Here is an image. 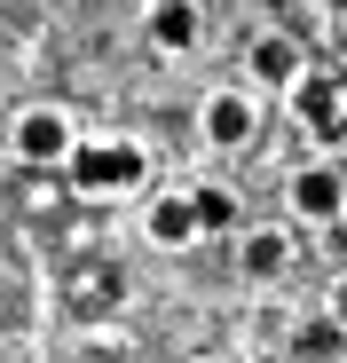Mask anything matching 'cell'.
Here are the masks:
<instances>
[{
    "label": "cell",
    "mask_w": 347,
    "mask_h": 363,
    "mask_svg": "<svg viewBox=\"0 0 347 363\" xmlns=\"http://www.w3.org/2000/svg\"><path fill=\"white\" fill-rule=\"evenodd\" d=\"M300 72H308V55L284 40V32H261V40H253V79H261V87H292Z\"/></svg>",
    "instance_id": "7"
},
{
    "label": "cell",
    "mask_w": 347,
    "mask_h": 363,
    "mask_svg": "<svg viewBox=\"0 0 347 363\" xmlns=\"http://www.w3.org/2000/svg\"><path fill=\"white\" fill-rule=\"evenodd\" d=\"M331 324H339V332H347V277H339V284H331Z\"/></svg>",
    "instance_id": "11"
},
{
    "label": "cell",
    "mask_w": 347,
    "mask_h": 363,
    "mask_svg": "<svg viewBox=\"0 0 347 363\" xmlns=\"http://www.w3.org/2000/svg\"><path fill=\"white\" fill-rule=\"evenodd\" d=\"M64 166H72V182H79L87 198H119V190L142 182L150 158H142V143H87V150H72Z\"/></svg>",
    "instance_id": "1"
},
{
    "label": "cell",
    "mask_w": 347,
    "mask_h": 363,
    "mask_svg": "<svg viewBox=\"0 0 347 363\" xmlns=\"http://www.w3.org/2000/svg\"><path fill=\"white\" fill-rule=\"evenodd\" d=\"M284 95H292V118L308 127V143H316V150H339V143H347V95H339L324 72H300Z\"/></svg>",
    "instance_id": "2"
},
{
    "label": "cell",
    "mask_w": 347,
    "mask_h": 363,
    "mask_svg": "<svg viewBox=\"0 0 347 363\" xmlns=\"http://www.w3.org/2000/svg\"><path fill=\"white\" fill-rule=\"evenodd\" d=\"M16 158L64 166V158H72V118H64V111H24V118H16Z\"/></svg>",
    "instance_id": "4"
},
{
    "label": "cell",
    "mask_w": 347,
    "mask_h": 363,
    "mask_svg": "<svg viewBox=\"0 0 347 363\" xmlns=\"http://www.w3.org/2000/svg\"><path fill=\"white\" fill-rule=\"evenodd\" d=\"M284 261H292V237L284 229H253L245 237V277H284Z\"/></svg>",
    "instance_id": "9"
},
{
    "label": "cell",
    "mask_w": 347,
    "mask_h": 363,
    "mask_svg": "<svg viewBox=\"0 0 347 363\" xmlns=\"http://www.w3.org/2000/svg\"><path fill=\"white\" fill-rule=\"evenodd\" d=\"M142 229H150V245L182 253L190 237L205 229V213H198V198H190V190H166V198H150V221H142Z\"/></svg>",
    "instance_id": "6"
},
{
    "label": "cell",
    "mask_w": 347,
    "mask_h": 363,
    "mask_svg": "<svg viewBox=\"0 0 347 363\" xmlns=\"http://www.w3.org/2000/svg\"><path fill=\"white\" fill-rule=\"evenodd\" d=\"M253 118H261V111H253L245 87H221V95L205 103V143H213V150H245V143H253Z\"/></svg>",
    "instance_id": "5"
},
{
    "label": "cell",
    "mask_w": 347,
    "mask_h": 363,
    "mask_svg": "<svg viewBox=\"0 0 347 363\" xmlns=\"http://www.w3.org/2000/svg\"><path fill=\"white\" fill-rule=\"evenodd\" d=\"M284 198H292V213H300V221H316V229H324V221H339V213H347V182H339L331 166H300Z\"/></svg>",
    "instance_id": "3"
},
{
    "label": "cell",
    "mask_w": 347,
    "mask_h": 363,
    "mask_svg": "<svg viewBox=\"0 0 347 363\" xmlns=\"http://www.w3.org/2000/svg\"><path fill=\"white\" fill-rule=\"evenodd\" d=\"M190 198H198L205 229H229V221H237V206H229V190H190Z\"/></svg>",
    "instance_id": "10"
},
{
    "label": "cell",
    "mask_w": 347,
    "mask_h": 363,
    "mask_svg": "<svg viewBox=\"0 0 347 363\" xmlns=\"http://www.w3.org/2000/svg\"><path fill=\"white\" fill-rule=\"evenodd\" d=\"M150 40L166 55H190L198 48V0H158V9H150Z\"/></svg>",
    "instance_id": "8"
}]
</instances>
